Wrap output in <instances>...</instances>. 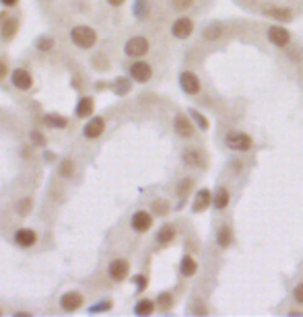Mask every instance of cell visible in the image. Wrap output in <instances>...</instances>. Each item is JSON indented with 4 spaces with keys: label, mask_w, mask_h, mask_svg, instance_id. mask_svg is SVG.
<instances>
[{
    "label": "cell",
    "mask_w": 303,
    "mask_h": 317,
    "mask_svg": "<svg viewBox=\"0 0 303 317\" xmlns=\"http://www.w3.org/2000/svg\"><path fill=\"white\" fill-rule=\"evenodd\" d=\"M110 5H114V7H120V5H124V0H108Z\"/></svg>",
    "instance_id": "ab89813d"
},
{
    "label": "cell",
    "mask_w": 303,
    "mask_h": 317,
    "mask_svg": "<svg viewBox=\"0 0 303 317\" xmlns=\"http://www.w3.org/2000/svg\"><path fill=\"white\" fill-rule=\"evenodd\" d=\"M5 74H7V66H5L3 62H0V81L5 78Z\"/></svg>",
    "instance_id": "f35d334b"
},
{
    "label": "cell",
    "mask_w": 303,
    "mask_h": 317,
    "mask_svg": "<svg viewBox=\"0 0 303 317\" xmlns=\"http://www.w3.org/2000/svg\"><path fill=\"white\" fill-rule=\"evenodd\" d=\"M72 161H68V158H66V161H62V165H60V173L62 175H72Z\"/></svg>",
    "instance_id": "f1b7e54d"
},
{
    "label": "cell",
    "mask_w": 303,
    "mask_h": 317,
    "mask_svg": "<svg viewBox=\"0 0 303 317\" xmlns=\"http://www.w3.org/2000/svg\"><path fill=\"white\" fill-rule=\"evenodd\" d=\"M153 210H155L157 215H165L167 210H169V206H167V202H165V200H157V202L153 204Z\"/></svg>",
    "instance_id": "4316f807"
},
{
    "label": "cell",
    "mask_w": 303,
    "mask_h": 317,
    "mask_svg": "<svg viewBox=\"0 0 303 317\" xmlns=\"http://www.w3.org/2000/svg\"><path fill=\"white\" fill-rule=\"evenodd\" d=\"M180 85H182V89H184L186 93H190V95H194V93L200 91V81H198V76H196L194 72H182Z\"/></svg>",
    "instance_id": "8992f818"
},
{
    "label": "cell",
    "mask_w": 303,
    "mask_h": 317,
    "mask_svg": "<svg viewBox=\"0 0 303 317\" xmlns=\"http://www.w3.org/2000/svg\"><path fill=\"white\" fill-rule=\"evenodd\" d=\"M134 282L138 284V288H144V286H146V278H144V276H136Z\"/></svg>",
    "instance_id": "8d00e7d4"
},
{
    "label": "cell",
    "mask_w": 303,
    "mask_h": 317,
    "mask_svg": "<svg viewBox=\"0 0 303 317\" xmlns=\"http://www.w3.org/2000/svg\"><path fill=\"white\" fill-rule=\"evenodd\" d=\"M43 122L47 126H54V128H64L66 126V118H60V116H45Z\"/></svg>",
    "instance_id": "d4e9b609"
},
{
    "label": "cell",
    "mask_w": 303,
    "mask_h": 317,
    "mask_svg": "<svg viewBox=\"0 0 303 317\" xmlns=\"http://www.w3.org/2000/svg\"><path fill=\"white\" fill-rule=\"evenodd\" d=\"M130 74H132L134 81L146 83V81L150 78V74H153V70H150V66H148L146 62H136V64L130 66Z\"/></svg>",
    "instance_id": "52a82bcc"
},
{
    "label": "cell",
    "mask_w": 303,
    "mask_h": 317,
    "mask_svg": "<svg viewBox=\"0 0 303 317\" xmlns=\"http://www.w3.org/2000/svg\"><path fill=\"white\" fill-rule=\"evenodd\" d=\"M0 3H3L5 7H15V5L19 3V0H0Z\"/></svg>",
    "instance_id": "74e56055"
},
{
    "label": "cell",
    "mask_w": 303,
    "mask_h": 317,
    "mask_svg": "<svg viewBox=\"0 0 303 317\" xmlns=\"http://www.w3.org/2000/svg\"><path fill=\"white\" fill-rule=\"evenodd\" d=\"M196 268H198V263L194 261V257L186 255V257L182 259V266H180V270H182V274H184V276H192V274L196 272Z\"/></svg>",
    "instance_id": "ac0fdd59"
},
{
    "label": "cell",
    "mask_w": 303,
    "mask_h": 317,
    "mask_svg": "<svg viewBox=\"0 0 303 317\" xmlns=\"http://www.w3.org/2000/svg\"><path fill=\"white\" fill-rule=\"evenodd\" d=\"M293 297H295V301H297V303H303V282H301V284H297V288L293 290Z\"/></svg>",
    "instance_id": "d6a6232c"
},
{
    "label": "cell",
    "mask_w": 303,
    "mask_h": 317,
    "mask_svg": "<svg viewBox=\"0 0 303 317\" xmlns=\"http://www.w3.org/2000/svg\"><path fill=\"white\" fill-rule=\"evenodd\" d=\"M171 239H173V227L165 225V227L159 231V235H157V241H159V243H169Z\"/></svg>",
    "instance_id": "603a6c76"
},
{
    "label": "cell",
    "mask_w": 303,
    "mask_h": 317,
    "mask_svg": "<svg viewBox=\"0 0 303 317\" xmlns=\"http://www.w3.org/2000/svg\"><path fill=\"white\" fill-rule=\"evenodd\" d=\"M104 128H106L104 120H101V118H95V120H91V122L85 126V136H87V138H97V136L104 134Z\"/></svg>",
    "instance_id": "4fadbf2b"
},
{
    "label": "cell",
    "mask_w": 303,
    "mask_h": 317,
    "mask_svg": "<svg viewBox=\"0 0 303 317\" xmlns=\"http://www.w3.org/2000/svg\"><path fill=\"white\" fill-rule=\"evenodd\" d=\"M81 303H83V297L79 293H66L60 299V305H62L64 311H74V309L81 307Z\"/></svg>",
    "instance_id": "7c38bea8"
},
{
    "label": "cell",
    "mask_w": 303,
    "mask_h": 317,
    "mask_svg": "<svg viewBox=\"0 0 303 317\" xmlns=\"http://www.w3.org/2000/svg\"><path fill=\"white\" fill-rule=\"evenodd\" d=\"M268 39H270L274 45L285 47V45L291 41V35H289V31H287L285 27H281V25H272V27L268 29Z\"/></svg>",
    "instance_id": "277c9868"
},
{
    "label": "cell",
    "mask_w": 303,
    "mask_h": 317,
    "mask_svg": "<svg viewBox=\"0 0 303 317\" xmlns=\"http://www.w3.org/2000/svg\"><path fill=\"white\" fill-rule=\"evenodd\" d=\"M15 241H17V245H21V247H31V245L35 243V233H33L31 229H21V231H17Z\"/></svg>",
    "instance_id": "9a60e30c"
},
{
    "label": "cell",
    "mask_w": 303,
    "mask_h": 317,
    "mask_svg": "<svg viewBox=\"0 0 303 317\" xmlns=\"http://www.w3.org/2000/svg\"><path fill=\"white\" fill-rule=\"evenodd\" d=\"M110 276L114 280H124L128 276V261L126 259H114L110 263Z\"/></svg>",
    "instance_id": "9c48e42d"
},
{
    "label": "cell",
    "mask_w": 303,
    "mask_h": 317,
    "mask_svg": "<svg viewBox=\"0 0 303 317\" xmlns=\"http://www.w3.org/2000/svg\"><path fill=\"white\" fill-rule=\"evenodd\" d=\"M227 144L233 150H247V148H251V136H247L243 132H231L227 136Z\"/></svg>",
    "instance_id": "3957f363"
},
{
    "label": "cell",
    "mask_w": 303,
    "mask_h": 317,
    "mask_svg": "<svg viewBox=\"0 0 303 317\" xmlns=\"http://www.w3.org/2000/svg\"><path fill=\"white\" fill-rule=\"evenodd\" d=\"M91 112H93V99L91 97L81 99V103L77 105V116L79 118H87V116H91Z\"/></svg>",
    "instance_id": "e0dca14e"
},
{
    "label": "cell",
    "mask_w": 303,
    "mask_h": 317,
    "mask_svg": "<svg viewBox=\"0 0 303 317\" xmlns=\"http://www.w3.org/2000/svg\"><path fill=\"white\" fill-rule=\"evenodd\" d=\"M231 239H233V235H231V229H229V227H223V229L219 231L217 243H219L221 247H229V245H231Z\"/></svg>",
    "instance_id": "ffe728a7"
},
{
    "label": "cell",
    "mask_w": 303,
    "mask_h": 317,
    "mask_svg": "<svg viewBox=\"0 0 303 317\" xmlns=\"http://www.w3.org/2000/svg\"><path fill=\"white\" fill-rule=\"evenodd\" d=\"M184 163H186L188 167H200V165H202V156H200L198 150L190 148V150L184 152Z\"/></svg>",
    "instance_id": "2e32d148"
},
{
    "label": "cell",
    "mask_w": 303,
    "mask_h": 317,
    "mask_svg": "<svg viewBox=\"0 0 303 317\" xmlns=\"http://www.w3.org/2000/svg\"><path fill=\"white\" fill-rule=\"evenodd\" d=\"M192 116H194V118H196V120H198V126H200V128H202V130H207V128H209V122H207V120H205V118H202V116H200V114H198V112H192Z\"/></svg>",
    "instance_id": "836d02e7"
},
{
    "label": "cell",
    "mask_w": 303,
    "mask_h": 317,
    "mask_svg": "<svg viewBox=\"0 0 303 317\" xmlns=\"http://www.w3.org/2000/svg\"><path fill=\"white\" fill-rule=\"evenodd\" d=\"M192 21L190 19H186V17H182V19H178L175 23H173V27H171V33L178 37V39H186L190 33H192Z\"/></svg>",
    "instance_id": "ba28073f"
},
{
    "label": "cell",
    "mask_w": 303,
    "mask_h": 317,
    "mask_svg": "<svg viewBox=\"0 0 303 317\" xmlns=\"http://www.w3.org/2000/svg\"><path fill=\"white\" fill-rule=\"evenodd\" d=\"M190 186H192V181H190V179H184V181L180 183V196H186V194L190 192Z\"/></svg>",
    "instance_id": "e575fe53"
},
{
    "label": "cell",
    "mask_w": 303,
    "mask_h": 317,
    "mask_svg": "<svg viewBox=\"0 0 303 317\" xmlns=\"http://www.w3.org/2000/svg\"><path fill=\"white\" fill-rule=\"evenodd\" d=\"M17 27H19L17 19H13V17H7V19L3 21V33H5V37H13V35L17 33Z\"/></svg>",
    "instance_id": "d6986e66"
},
{
    "label": "cell",
    "mask_w": 303,
    "mask_h": 317,
    "mask_svg": "<svg viewBox=\"0 0 303 317\" xmlns=\"http://www.w3.org/2000/svg\"><path fill=\"white\" fill-rule=\"evenodd\" d=\"M126 54L132 56V58H138V56H144L146 49H148V41L144 37H132L128 43H126Z\"/></svg>",
    "instance_id": "7a4b0ae2"
},
{
    "label": "cell",
    "mask_w": 303,
    "mask_h": 317,
    "mask_svg": "<svg viewBox=\"0 0 303 317\" xmlns=\"http://www.w3.org/2000/svg\"><path fill=\"white\" fill-rule=\"evenodd\" d=\"M171 5L175 9H180V11H184V9H190L194 5V0H171Z\"/></svg>",
    "instance_id": "83f0119b"
},
{
    "label": "cell",
    "mask_w": 303,
    "mask_h": 317,
    "mask_svg": "<svg viewBox=\"0 0 303 317\" xmlns=\"http://www.w3.org/2000/svg\"><path fill=\"white\" fill-rule=\"evenodd\" d=\"M219 35H221V27H219V25H213V27H209V29L205 31V37H207V39H211V41H213V39H217Z\"/></svg>",
    "instance_id": "484cf974"
},
{
    "label": "cell",
    "mask_w": 303,
    "mask_h": 317,
    "mask_svg": "<svg viewBox=\"0 0 303 317\" xmlns=\"http://www.w3.org/2000/svg\"><path fill=\"white\" fill-rule=\"evenodd\" d=\"M173 126H175V132L180 136H184V138H190L194 134V126H192V122L186 116H178L175 122H173Z\"/></svg>",
    "instance_id": "8fae6325"
},
{
    "label": "cell",
    "mask_w": 303,
    "mask_h": 317,
    "mask_svg": "<svg viewBox=\"0 0 303 317\" xmlns=\"http://www.w3.org/2000/svg\"><path fill=\"white\" fill-rule=\"evenodd\" d=\"M52 45H54V41L49 39V37H45V39H39V41H37V47H39V49H52Z\"/></svg>",
    "instance_id": "1f68e13d"
},
{
    "label": "cell",
    "mask_w": 303,
    "mask_h": 317,
    "mask_svg": "<svg viewBox=\"0 0 303 317\" xmlns=\"http://www.w3.org/2000/svg\"><path fill=\"white\" fill-rule=\"evenodd\" d=\"M213 204H215L219 210H221V208H225V206L229 204V192H227L225 188H221V190L217 192V198H215V202H213Z\"/></svg>",
    "instance_id": "44dd1931"
},
{
    "label": "cell",
    "mask_w": 303,
    "mask_h": 317,
    "mask_svg": "<svg viewBox=\"0 0 303 317\" xmlns=\"http://www.w3.org/2000/svg\"><path fill=\"white\" fill-rule=\"evenodd\" d=\"M70 37H72V41L79 45V47H83V49H89V47H93L95 45V41H97V33L91 29V27H74L72 29V33H70Z\"/></svg>",
    "instance_id": "6da1fadb"
},
{
    "label": "cell",
    "mask_w": 303,
    "mask_h": 317,
    "mask_svg": "<svg viewBox=\"0 0 303 317\" xmlns=\"http://www.w3.org/2000/svg\"><path fill=\"white\" fill-rule=\"evenodd\" d=\"M213 202V198H211V192L209 190H200L198 194H196V202H194V213H200V210H207L209 208V204Z\"/></svg>",
    "instance_id": "5bb4252c"
},
{
    "label": "cell",
    "mask_w": 303,
    "mask_h": 317,
    "mask_svg": "<svg viewBox=\"0 0 303 317\" xmlns=\"http://www.w3.org/2000/svg\"><path fill=\"white\" fill-rule=\"evenodd\" d=\"M159 303H161V307H163V309L171 307V295H169V293H163V295H159Z\"/></svg>",
    "instance_id": "4dcf8cb0"
},
{
    "label": "cell",
    "mask_w": 303,
    "mask_h": 317,
    "mask_svg": "<svg viewBox=\"0 0 303 317\" xmlns=\"http://www.w3.org/2000/svg\"><path fill=\"white\" fill-rule=\"evenodd\" d=\"M17 210H19V215H27L29 210H31V200H27V198H25V200H21V204H19V208H17Z\"/></svg>",
    "instance_id": "f546056e"
},
{
    "label": "cell",
    "mask_w": 303,
    "mask_h": 317,
    "mask_svg": "<svg viewBox=\"0 0 303 317\" xmlns=\"http://www.w3.org/2000/svg\"><path fill=\"white\" fill-rule=\"evenodd\" d=\"M13 83H15V87L21 89V91H27V89L33 85L31 74H29L27 70H23V68H19V70L13 72Z\"/></svg>",
    "instance_id": "30bf717a"
},
{
    "label": "cell",
    "mask_w": 303,
    "mask_h": 317,
    "mask_svg": "<svg viewBox=\"0 0 303 317\" xmlns=\"http://www.w3.org/2000/svg\"><path fill=\"white\" fill-rule=\"evenodd\" d=\"M153 309H155L153 307V301H146V299L136 305V313L138 315H150V313H153Z\"/></svg>",
    "instance_id": "cb8c5ba5"
},
{
    "label": "cell",
    "mask_w": 303,
    "mask_h": 317,
    "mask_svg": "<svg viewBox=\"0 0 303 317\" xmlns=\"http://www.w3.org/2000/svg\"><path fill=\"white\" fill-rule=\"evenodd\" d=\"M136 15H146V3H136Z\"/></svg>",
    "instance_id": "d590c367"
},
{
    "label": "cell",
    "mask_w": 303,
    "mask_h": 317,
    "mask_svg": "<svg viewBox=\"0 0 303 317\" xmlns=\"http://www.w3.org/2000/svg\"><path fill=\"white\" fill-rule=\"evenodd\" d=\"M266 15H270L274 19H281V21L291 19V11L289 9H266Z\"/></svg>",
    "instance_id": "7402d4cb"
},
{
    "label": "cell",
    "mask_w": 303,
    "mask_h": 317,
    "mask_svg": "<svg viewBox=\"0 0 303 317\" xmlns=\"http://www.w3.org/2000/svg\"><path fill=\"white\" fill-rule=\"evenodd\" d=\"M150 225H153V217H150L148 213H144V210H140V213H136V215L132 217V229L138 231V233L148 231Z\"/></svg>",
    "instance_id": "5b68a950"
}]
</instances>
